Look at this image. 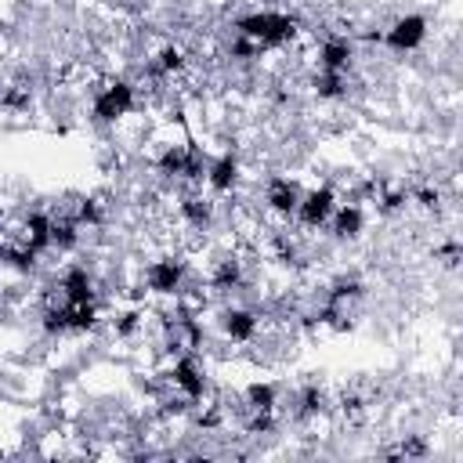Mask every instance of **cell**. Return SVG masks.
Returning <instances> with one entry per match:
<instances>
[{"mask_svg": "<svg viewBox=\"0 0 463 463\" xmlns=\"http://www.w3.org/2000/svg\"><path fill=\"white\" fill-rule=\"evenodd\" d=\"M240 37L254 40L257 47H282V44H294L301 33V22L294 15H282V12H254L243 15L236 22Z\"/></svg>", "mask_w": 463, "mask_h": 463, "instance_id": "1", "label": "cell"}, {"mask_svg": "<svg viewBox=\"0 0 463 463\" xmlns=\"http://www.w3.org/2000/svg\"><path fill=\"white\" fill-rule=\"evenodd\" d=\"M94 116L105 124H116V120H124V116L134 109V87L127 80H109L105 87H98L94 94Z\"/></svg>", "mask_w": 463, "mask_h": 463, "instance_id": "2", "label": "cell"}, {"mask_svg": "<svg viewBox=\"0 0 463 463\" xmlns=\"http://www.w3.org/2000/svg\"><path fill=\"white\" fill-rule=\"evenodd\" d=\"M145 286L156 297H178L185 286V261L182 257H159L145 268Z\"/></svg>", "mask_w": 463, "mask_h": 463, "instance_id": "3", "label": "cell"}, {"mask_svg": "<svg viewBox=\"0 0 463 463\" xmlns=\"http://www.w3.org/2000/svg\"><path fill=\"white\" fill-rule=\"evenodd\" d=\"M170 384H174V391H178L185 402H199L203 394H207V377H203V370H199V362H196V355H178L174 359V366H170Z\"/></svg>", "mask_w": 463, "mask_h": 463, "instance_id": "4", "label": "cell"}, {"mask_svg": "<svg viewBox=\"0 0 463 463\" xmlns=\"http://www.w3.org/2000/svg\"><path fill=\"white\" fill-rule=\"evenodd\" d=\"M333 210H337L333 189H315V192L301 196V203H297V221H301L305 228H322V224L333 217Z\"/></svg>", "mask_w": 463, "mask_h": 463, "instance_id": "5", "label": "cell"}, {"mask_svg": "<svg viewBox=\"0 0 463 463\" xmlns=\"http://www.w3.org/2000/svg\"><path fill=\"white\" fill-rule=\"evenodd\" d=\"M424 37H427V19H424V15H405V19H398V22L384 33V44H387L391 51H413V47L424 44Z\"/></svg>", "mask_w": 463, "mask_h": 463, "instance_id": "6", "label": "cell"}, {"mask_svg": "<svg viewBox=\"0 0 463 463\" xmlns=\"http://www.w3.org/2000/svg\"><path fill=\"white\" fill-rule=\"evenodd\" d=\"M264 203L272 214L279 217H294L297 214V203H301V192L294 182H286V178H272L268 189H264Z\"/></svg>", "mask_w": 463, "mask_h": 463, "instance_id": "7", "label": "cell"}, {"mask_svg": "<svg viewBox=\"0 0 463 463\" xmlns=\"http://www.w3.org/2000/svg\"><path fill=\"white\" fill-rule=\"evenodd\" d=\"M221 326H224V337H228V340L250 344V340L257 337V329H261V319H257L254 312H247V308H232V312L221 315Z\"/></svg>", "mask_w": 463, "mask_h": 463, "instance_id": "8", "label": "cell"}, {"mask_svg": "<svg viewBox=\"0 0 463 463\" xmlns=\"http://www.w3.org/2000/svg\"><path fill=\"white\" fill-rule=\"evenodd\" d=\"M58 289H62V301L66 305H84V301H94V279L87 268H69L62 275V282H58Z\"/></svg>", "mask_w": 463, "mask_h": 463, "instance_id": "9", "label": "cell"}, {"mask_svg": "<svg viewBox=\"0 0 463 463\" xmlns=\"http://www.w3.org/2000/svg\"><path fill=\"white\" fill-rule=\"evenodd\" d=\"M352 58H355V47H352V44L340 40V37H329V40L319 47V69H326V73H347Z\"/></svg>", "mask_w": 463, "mask_h": 463, "instance_id": "10", "label": "cell"}, {"mask_svg": "<svg viewBox=\"0 0 463 463\" xmlns=\"http://www.w3.org/2000/svg\"><path fill=\"white\" fill-rule=\"evenodd\" d=\"M214 192H232L240 185V159L236 156H221L207 167V178H203Z\"/></svg>", "mask_w": 463, "mask_h": 463, "instance_id": "11", "label": "cell"}, {"mask_svg": "<svg viewBox=\"0 0 463 463\" xmlns=\"http://www.w3.org/2000/svg\"><path fill=\"white\" fill-rule=\"evenodd\" d=\"M362 224H366V214H362L359 203H340L333 210V236L337 240H359Z\"/></svg>", "mask_w": 463, "mask_h": 463, "instance_id": "12", "label": "cell"}, {"mask_svg": "<svg viewBox=\"0 0 463 463\" xmlns=\"http://www.w3.org/2000/svg\"><path fill=\"white\" fill-rule=\"evenodd\" d=\"M243 282V261L236 257H221L214 264V275H210V286L214 289H236Z\"/></svg>", "mask_w": 463, "mask_h": 463, "instance_id": "13", "label": "cell"}, {"mask_svg": "<svg viewBox=\"0 0 463 463\" xmlns=\"http://www.w3.org/2000/svg\"><path fill=\"white\" fill-rule=\"evenodd\" d=\"M178 210H182V217H185L192 228H207L210 217H214V203H210L207 196H185Z\"/></svg>", "mask_w": 463, "mask_h": 463, "instance_id": "14", "label": "cell"}, {"mask_svg": "<svg viewBox=\"0 0 463 463\" xmlns=\"http://www.w3.org/2000/svg\"><path fill=\"white\" fill-rule=\"evenodd\" d=\"M243 398H247V410H254V413H275L279 391H275L272 384H250Z\"/></svg>", "mask_w": 463, "mask_h": 463, "instance_id": "15", "label": "cell"}, {"mask_svg": "<svg viewBox=\"0 0 463 463\" xmlns=\"http://www.w3.org/2000/svg\"><path fill=\"white\" fill-rule=\"evenodd\" d=\"M182 69H185V51L174 47V44L159 47V54H156V73H159V77H174V73H182Z\"/></svg>", "mask_w": 463, "mask_h": 463, "instance_id": "16", "label": "cell"}, {"mask_svg": "<svg viewBox=\"0 0 463 463\" xmlns=\"http://www.w3.org/2000/svg\"><path fill=\"white\" fill-rule=\"evenodd\" d=\"M315 94L319 98H340L344 94V73H326L322 69V77H315Z\"/></svg>", "mask_w": 463, "mask_h": 463, "instance_id": "17", "label": "cell"}, {"mask_svg": "<svg viewBox=\"0 0 463 463\" xmlns=\"http://www.w3.org/2000/svg\"><path fill=\"white\" fill-rule=\"evenodd\" d=\"M142 326H145V315H142V312H124V315H116V322H112L116 337H134Z\"/></svg>", "mask_w": 463, "mask_h": 463, "instance_id": "18", "label": "cell"}, {"mask_svg": "<svg viewBox=\"0 0 463 463\" xmlns=\"http://www.w3.org/2000/svg\"><path fill=\"white\" fill-rule=\"evenodd\" d=\"M417 199H420V207L435 210V207H438V189H420V192H417Z\"/></svg>", "mask_w": 463, "mask_h": 463, "instance_id": "19", "label": "cell"}, {"mask_svg": "<svg viewBox=\"0 0 463 463\" xmlns=\"http://www.w3.org/2000/svg\"><path fill=\"white\" fill-rule=\"evenodd\" d=\"M442 261H445V268H456V264H459V247H456V243L442 247Z\"/></svg>", "mask_w": 463, "mask_h": 463, "instance_id": "20", "label": "cell"}]
</instances>
